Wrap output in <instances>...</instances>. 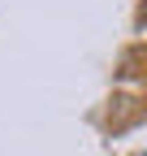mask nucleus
Masks as SVG:
<instances>
[]
</instances>
